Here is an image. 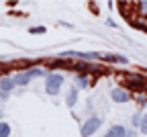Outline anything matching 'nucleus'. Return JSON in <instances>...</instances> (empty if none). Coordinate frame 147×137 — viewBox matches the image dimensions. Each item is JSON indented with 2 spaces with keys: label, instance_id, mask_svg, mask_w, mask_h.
Returning <instances> with one entry per match:
<instances>
[{
  "label": "nucleus",
  "instance_id": "nucleus-1",
  "mask_svg": "<svg viewBox=\"0 0 147 137\" xmlns=\"http://www.w3.org/2000/svg\"><path fill=\"white\" fill-rule=\"evenodd\" d=\"M63 86V76L61 74H49L45 76V92L49 96H57Z\"/></svg>",
  "mask_w": 147,
  "mask_h": 137
},
{
  "label": "nucleus",
  "instance_id": "nucleus-2",
  "mask_svg": "<svg viewBox=\"0 0 147 137\" xmlns=\"http://www.w3.org/2000/svg\"><path fill=\"white\" fill-rule=\"evenodd\" d=\"M119 78L129 90H135V92H143V88L147 84V80L143 76H135V74H127V76H119Z\"/></svg>",
  "mask_w": 147,
  "mask_h": 137
},
{
  "label": "nucleus",
  "instance_id": "nucleus-3",
  "mask_svg": "<svg viewBox=\"0 0 147 137\" xmlns=\"http://www.w3.org/2000/svg\"><path fill=\"white\" fill-rule=\"evenodd\" d=\"M100 127H102V119H100L98 115H92L90 119H88V121L82 125L80 135H82V137H90V135H94V133H96Z\"/></svg>",
  "mask_w": 147,
  "mask_h": 137
},
{
  "label": "nucleus",
  "instance_id": "nucleus-4",
  "mask_svg": "<svg viewBox=\"0 0 147 137\" xmlns=\"http://www.w3.org/2000/svg\"><path fill=\"white\" fill-rule=\"evenodd\" d=\"M119 10L125 18L133 23V16L137 14V10H141V4L139 2H119Z\"/></svg>",
  "mask_w": 147,
  "mask_h": 137
},
{
  "label": "nucleus",
  "instance_id": "nucleus-5",
  "mask_svg": "<svg viewBox=\"0 0 147 137\" xmlns=\"http://www.w3.org/2000/svg\"><path fill=\"white\" fill-rule=\"evenodd\" d=\"M110 98H113L115 102H129L131 100V96H129V90L123 88V86H117L110 90Z\"/></svg>",
  "mask_w": 147,
  "mask_h": 137
},
{
  "label": "nucleus",
  "instance_id": "nucleus-6",
  "mask_svg": "<svg viewBox=\"0 0 147 137\" xmlns=\"http://www.w3.org/2000/svg\"><path fill=\"white\" fill-rule=\"evenodd\" d=\"M14 78H0V92H2V94H10L12 90H14Z\"/></svg>",
  "mask_w": 147,
  "mask_h": 137
},
{
  "label": "nucleus",
  "instance_id": "nucleus-7",
  "mask_svg": "<svg viewBox=\"0 0 147 137\" xmlns=\"http://www.w3.org/2000/svg\"><path fill=\"white\" fill-rule=\"evenodd\" d=\"M100 60H102V62H108V64H129L127 57H123V55H113V53H100Z\"/></svg>",
  "mask_w": 147,
  "mask_h": 137
},
{
  "label": "nucleus",
  "instance_id": "nucleus-8",
  "mask_svg": "<svg viewBox=\"0 0 147 137\" xmlns=\"http://www.w3.org/2000/svg\"><path fill=\"white\" fill-rule=\"evenodd\" d=\"M125 135H127V129L123 125H113V127L106 131L104 137H125Z\"/></svg>",
  "mask_w": 147,
  "mask_h": 137
},
{
  "label": "nucleus",
  "instance_id": "nucleus-9",
  "mask_svg": "<svg viewBox=\"0 0 147 137\" xmlns=\"http://www.w3.org/2000/svg\"><path fill=\"white\" fill-rule=\"evenodd\" d=\"M78 94H80V90H78L76 86H71V88H69V92H67V98H65V104H67L69 109H74V104L78 102Z\"/></svg>",
  "mask_w": 147,
  "mask_h": 137
},
{
  "label": "nucleus",
  "instance_id": "nucleus-10",
  "mask_svg": "<svg viewBox=\"0 0 147 137\" xmlns=\"http://www.w3.org/2000/svg\"><path fill=\"white\" fill-rule=\"evenodd\" d=\"M29 82H31L29 72H21V74H16V76H14V84H16V86H27Z\"/></svg>",
  "mask_w": 147,
  "mask_h": 137
},
{
  "label": "nucleus",
  "instance_id": "nucleus-11",
  "mask_svg": "<svg viewBox=\"0 0 147 137\" xmlns=\"http://www.w3.org/2000/svg\"><path fill=\"white\" fill-rule=\"evenodd\" d=\"M74 72H76L78 76H84V74H90V64H86V62H78L76 66H74Z\"/></svg>",
  "mask_w": 147,
  "mask_h": 137
},
{
  "label": "nucleus",
  "instance_id": "nucleus-12",
  "mask_svg": "<svg viewBox=\"0 0 147 137\" xmlns=\"http://www.w3.org/2000/svg\"><path fill=\"white\" fill-rule=\"evenodd\" d=\"M133 27H139L141 31H145V33H147V16H145V14H141V16L133 18Z\"/></svg>",
  "mask_w": 147,
  "mask_h": 137
},
{
  "label": "nucleus",
  "instance_id": "nucleus-13",
  "mask_svg": "<svg viewBox=\"0 0 147 137\" xmlns=\"http://www.w3.org/2000/svg\"><path fill=\"white\" fill-rule=\"evenodd\" d=\"M27 72H29L31 78H41V76H45V70H43V68H31V70H27Z\"/></svg>",
  "mask_w": 147,
  "mask_h": 137
},
{
  "label": "nucleus",
  "instance_id": "nucleus-14",
  "mask_svg": "<svg viewBox=\"0 0 147 137\" xmlns=\"http://www.w3.org/2000/svg\"><path fill=\"white\" fill-rule=\"evenodd\" d=\"M0 137H10V125L0 123Z\"/></svg>",
  "mask_w": 147,
  "mask_h": 137
},
{
  "label": "nucleus",
  "instance_id": "nucleus-15",
  "mask_svg": "<svg viewBox=\"0 0 147 137\" xmlns=\"http://www.w3.org/2000/svg\"><path fill=\"white\" fill-rule=\"evenodd\" d=\"M84 60H100V53H96V51H84V53H80Z\"/></svg>",
  "mask_w": 147,
  "mask_h": 137
},
{
  "label": "nucleus",
  "instance_id": "nucleus-16",
  "mask_svg": "<svg viewBox=\"0 0 147 137\" xmlns=\"http://www.w3.org/2000/svg\"><path fill=\"white\" fill-rule=\"evenodd\" d=\"M29 33H31V35H45V33H47V29H45L43 25H41V27H31V29H29Z\"/></svg>",
  "mask_w": 147,
  "mask_h": 137
},
{
  "label": "nucleus",
  "instance_id": "nucleus-17",
  "mask_svg": "<svg viewBox=\"0 0 147 137\" xmlns=\"http://www.w3.org/2000/svg\"><path fill=\"white\" fill-rule=\"evenodd\" d=\"M139 129H141V133L143 135H147V113L141 117V123H139Z\"/></svg>",
  "mask_w": 147,
  "mask_h": 137
},
{
  "label": "nucleus",
  "instance_id": "nucleus-18",
  "mask_svg": "<svg viewBox=\"0 0 147 137\" xmlns=\"http://www.w3.org/2000/svg\"><path fill=\"white\" fill-rule=\"evenodd\" d=\"M86 86H88V80H86L84 76H78V86H76V88L80 90V88H86Z\"/></svg>",
  "mask_w": 147,
  "mask_h": 137
},
{
  "label": "nucleus",
  "instance_id": "nucleus-19",
  "mask_svg": "<svg viewBox=\"0 0 147 137\" xmlns=\"http://www.w3.org/2000/svg\"><path fill=\"white\" fill-rule=\"evenodd\" d=\"M137 102H139V104H147V94H145V92H139Z\"/></svg>",
  "mask_w": 147,
  "mask_h": 137
},
{
  "label": "nucleus",
  "instance_id": "nucleus-20",
  "mask_svg": "<svg viewBox=\"0 0 147 137\" xmlns=\"http://www.w3.org/2000/svg\"><path fill=\"white\" fill-rule=\"evenodd\" d=\"M131 121H133V127H139V123H141V117H139V113H135V115H133V119H131Z\"/></svg>",
  "mask_w": 147,
  "mask_h": 137
},
{
  "label": "nucleus",
  "instance_id": "nucleus-21",
  "mask_svg": "<svg viewBox=\"0 0 147 137\" xmlns=\"http://www.w3.org/2000/svg\"><path fill=\"white\" fill-rule=\"evenodd\" d=\"M88 6H90V8H92V10H94V12H96V14H98V4H94V2H92V4H88Z\"/></svg>",
  "mask_w": 147,
  "mask_h": 137
},
{
  "label": "nucleus",
  "instance_id": "nucleus-22",
  "mask_svg": "<svg viewBox=\"0 0 147 137\" xmlns=\"http://www.w3.org/2000/svg\"><path fill=\"white\" fill-rule=\"evenodd\" d=\"M125 137H133V133H127V135H125Z\"/></svg>",
  "mask_w": 147,
  "mask_h": 137
},
{
  "label": "nucleus",
  "instance_id": "nucleus-23",
  "mask_svg": "<svg viewBox=\"0 0 147 137\" xmlns=\"http://www.w3.org/2000/svg\"><path fill=\"white\" fill-rule=\"evenodd\" d=\"M143 92H145V94H147V84H145V88H143Z\"/></svg>",
  "mask_w": 147,
  "mask_h": 137
},
{
  "label": "nucleus",
  "instance_id": "nucleus-24",
  "mask_svg": "<svg viewBox=\"0 0 147 137\" xmlns=\"http://www.w3.org/2000/svg\"><path fill=\"white\" fill-rule=\"evenodd\" d=\"M145 16H147V14H145Z\"/></svg>",
  "mask_w": 147,
  "mask_h": 137
}]
</instances>
